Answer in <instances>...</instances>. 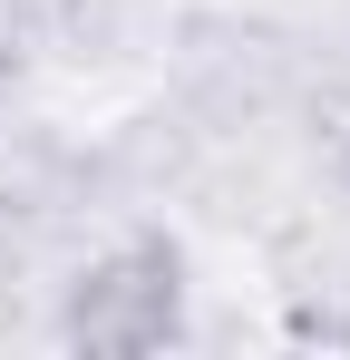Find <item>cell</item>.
<instances>
[{"mask_svg":"<svg viewBox=\"0 0 350 360\" xmlns=\"http://www.w3.org/2000/svg\"><path fill=\"white\" fill-rule=\"evenodd\" d=\"M175 331H185V253L166 234L108 243L58 292V341L88 351V360H146V351H166Z\"/></svg>","mask_w":350,"mask_h":360,"instance_id":"1","label":"cell"},{"mask_svg":"<svg viewBox=\"0 0 350 360\" xmlns=\"http://www.w3.org/2000/svg\"><path fill=\"white\" fill-rule=\"evenodd\" d=\"M20 39H30V20H20V0H0V88H10V68H20Z\"/></svg>","mask_w":350,"mask_h":360,"instance_id":"2","label":"cell"}]
</instances>
